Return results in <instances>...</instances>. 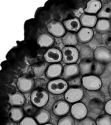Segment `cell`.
<instances>
[{
  "mask_svg": "<svg viewBox=\"0 0 111 125\" xmlns=\"http://www.w3.org/2000/svg\"><path fill=\"white\" fill-rule=\"evenodd\" d=\"M49 93L45 90L38 88L34 90L31 94V103L38 108L44 106L49 101Z\"/></svg>",
  "mask_w": 111,
  "mask_h": 125,
  "instance_id": "6da1fadb",
  "label": "cell"
},
{
  "mask_svg": "<svg viewBox=\"0 0 111 125\" xmlns=\"http://www.w3.org/2000/svg\"><path fill=\"white\" fill-rule=\"evenodd\" d=\"M69 85L66 81L62 79H56L51 80L47 84V90L53 94H61L65 93Z\"/></svg>",
  "mask_w": 111,
  "mask_h": 125,
  "instance_id": "7a4b0ae2",
  "label": "cell"
},
{
  "mask_svg": "<svg viewBox=\"0 0 111 125\" xmlns=\"http://www.w3.org/2000/svg\"><path fill=\"white\" fill-rule=\"evenodd\" d=\"M82 85L85 89L95 91L99 90L102 86V81L98 76L94 74H90L83 76Z\"/></svg>",
  "mask_w": 111,
  "mask_h": 125,
  "instance_id": "3957f363",
  "label": "cell"
},
{
  "mask_svg": "<svg viewBox=\"0 0 111 125\" xmlns=\"http://www.w3.org/2000/svg\"><path fill=\"white\" fill-rule=\"evenodd\" d=\"M62 54V61L66 64H74L79 59V49L75 47H65Z\"/></svg>",
  "mask_w": 111,
  "mask_h": 125,
  "instance_id": "277c9868",
  "label": "cell"
},
{
  "mask_svg": "<svg viewBox=\"0 0 111 125\" xmlns=\"http://www.w3.org/2000/svg\"><path fill=\"white\" fill-rule=\"evenodd\" d=\"M64 97L67 102H79L84 97V90L79 87H70L65 93Z\"/></svg>",
  "mask_w": 111,
  "mask_h": 125,
  "instance_id": "5b68a950",
  "label": "cell"
},
{
  "mask_svg": "<svg viewBox=\"0 0 111 125\" xmlns=\"http://www.w3.org/2000/svg\"><path fill=\"white\" fill-rule=\"evenodd\" d=\"M95 61L106 65L111 62V51L106 47H99L94 51Z\"/></svg>",
  "mask_w": 111,
  "mask_h": 125,
  "instance_id": "8992f818",
  "label": "cell"
},
{
  "mask_svg": "<svg viewBox=\"0 0 111 125\" xmlns=\"http://www.w3.org/2000/svg\"><path fill=\"white\" fill-rule=\"evenodd\" d=\"M35 84L34 80L27 75L20 76L17 81V87L19 90L24 93L31 92Z\"/></svg>",
  "mask_w": 111,
  "mask_h": 125,
  "instance_id": "52a82bcc",
  "label": "cell"
},
{
  "mask_svg": "<svg viewBox=\"0 0 111 125\" xmlns=\"http://www.w3.org/2000/svg\"><path fill=\"white\" fill-rule=\"evenodd\" d=\"M47 30L51 35L56 38H62L66 33L63 24L56 20H52L47 24Z\"/></svg>",
  "mask_w": 111,
  "mask_h": 125,
  "instance_id": "ba28073f",
  "label": "cell"
},
{
  "mask_svg": "<svg viewBox=\"0 0 111 125\" xmlns=\"http://www.w3.org/2000/svg\"><path fill=\"white\" fill-rule=\"evenodd\" d=\"M71 114L72 117L78 120H81L86 117L88 108L83 103L77 102L74 104L71 107Z\"/></svg>",
  "mask_w": 111,
  "mask_h": 125,
  "instance_id": "9c48e42d",
  "label": "cell"
},
{
  "mask_svg": "<svg viewBox=\"0 0 111 125\" xmlns=\"http://www.w3.org/2000/svg\"><path fill=\"white\" fill-rule=\"evenodd\" d=\"M44 58L49 63H58L62 60V52L57 48L51 47L44 54Z\"/></svg>",
  "mask_w": 111,
  "mask_h": 125,
  "instance_id": "30bf717a",
  "label": "cell"
},
{
  "mask_svg": "<svg viewBox=\"0 0 111 125\" xmlns=\"http://www.w3.org/2000/svg\"><path fill=\"white\" fill-rule=\"evenodd\" d=\"M80 69L79 65L74 64H67L63 67L62 78L64 80H69L71 78L79 76L80 74Z\"/></svg>",
  "mask_w": 111,
  "mask_h": 125,
  "instance_id": "8fae6325",
  "label": "cell"
},
{
  "mask_svg": "<svg viewBox=\"0 0 111 125\" xmlns=\"http://www.w3.org/2000/svg\"><path fill=\"white\" fill-rule=\"evenodd\" d=\"M62 72H63V67L61 64H60L59 62L52 63L47 67L45 75L49 79L53 80L62 76Z\"/></svg>",
  "mask_w": 111,
  "mask_h": 125,
  "instance_id": "7c38bea8",
  "label": "cell"
},
{
  "mask_svg": "<svg viewBox=\"0 0 111 125\" xmlns=\"http://www.w3.org/2000/svg\"><path fill=\"white\" fill-rule=\"evenodd\" d=\"M70 106L69 103L66 101L60 100L53 104V113L59 117L64 116L67 115L70 111Z\"/></svg>",
  "mask_w": 111,
  "mask_h": 125,
  "instance_id": "4fadbf2b",
  "label": "cell"
},
{
  "mask_svg": "<svg viewBox=\"0 0 111 125\" xmlns=\"http://www.w3.org/2000/svg\"><path fill=\"white\" fill-rule=\"evenodd\" d=\"M63 25L66 31L73 33H78L81 29V24L79 18H73L65 20L63 22Z\"/></svg>",
  "mask_w": 111,
  "mask_h": 125,
  "instance_id": "5bb4252c",
  "label": "cell"
},
{
  "mask_svg": "<svg viewBox=\"0 0 111 125\" xmlns=\"http://www.w3.org/2000/svg\"><path fill=\"white\" fill-rule=\"evenodd\" d=\"M94 31L90 28L83 27L77 33V38L79 42L80 43H88L92 39Z\"/></svg>",
  "mask_w": 111,
  "mask_h": 125,
  "instance_id": "9a60e30c",
  "label": "cell"
},
{
  "mask_svg": "<svg viewBox=\"0 0 111 125\" xmlns=\"http://www.w3.org/2000/svg\"><path fill=\"white\" fill-rule=\"evenodd\" d=\"M25 97L22 93L16 92L9 95V104L13 107H20L25 103Z\"/></svg>",
  "mask_w": 111,
  "mask_h": 125,
  "instance_id": "2e32d148",
  "label": "cell"
},
{
  "mask_svg": "<svg viewBox=\"0 0 111 125\" xmlns=\"http://www.w3.org/2000/svg\"><path fill=\"white\" fill-rule=\"evenodd\" d=\"M54 38L50 33H44L38 37L37 38V44L42 48L50 47L54 44Z\"/></svg>",
  "mask_w": 111,
  "mask_h": 125,
  "instance_id": "e0dca14e",
  "label": "cell"
},
{
  "mask_svg": "<svg viewBox=\"0 0 111 125\" xmlns=\"http://www.w3.org/2000/svg\"><path fill=\"white\" fill-rule=\"evenodd\" d=\"M79 20L81 24V26H83V27L90 28V29L95 27L98 21L97 16L94 15L85 13L81 16Z\"/></svg>",
  "mask_w": 111,
  "mask_h": 125,
  "instance_id": "ac0fdd59",
  "label": "cell"
},
{
  "mask_svg": "<svg viewBox=\"0 0 111 125\" xmlns=\"http://www.w3.org/2000/svg\"><path fill=\"white\" fill-rule=\"evenodd\" d=\"M102 8V4L98 0H90L86 4V7L84 9V12L90 15L97 14Z\"/></svg>",
  "mask_w": 111,
  "mask_h": 125,
  "instance_id": "d6986e66",
  "label": "cell"
},
{
  "mask_svg": "<svg viewBox=\"0 0 111 125\" xmlns=\"http://www.w3.org/2000/svg\"><path fill=\"white\" fill-rule=\"evenodd\" d=\"M62 42L65 47H76L79 43L77 33L66 31L65 34L62 37Z\"/></svg>",
  "mask_w": 111,
  "mask_h": 125,
  "instance_id": "ffe728a7",
  "label": "cell"
},
{
  "mask_svg": "<svg viewBox=\"0 0 111 125\" xmlns=\"http://www.w3.org/2000/svg\"><path fill=\"white\" fill-rule=\"evenodd\" d=\"M97 32L101 34H107L111 31V22L109 20L99 19L95 26Z\"/></svg>",
  "mask_w": 111,
  "mask_h": 125,
  "instance_id": "44dd1931",
  "label": "cell"
},
{
  "mask_svg": "<svg viewBox=\"0 0 111 125\" xmlns=\"http://www.w3.org/2000/svg\"><path fill=\"white\" fill-rule=\"evenodd\" d=\"M35 119L39 125H44L49 122L51 119V115L47 109L41 108L38 110L35 115Z\"/></svg>",
  "mask_w": 111,
  "mask_h": 125,
  "instance_id": "7402d4cb",
  "label": "cell"
},
{
  "mask_svg": "<svg viewBox=\"0 0 111 125\" xmlns=\"http://www.w3.org/2000/svg\"><path fill=\"white\" fill-rule=\"evenodd\" d=\"M79 58L82 61H94V51L88 46L82 45L81 46L79 50Z\"/></svg>",
  "mask_w": 111,
  "mask_h": 125,
  "instance_id": "603a6c76",
  "label": "cell"
},
{
  "mask_svg": "<svg viewBox=\"0 0 111 125\" xmlns=\"http://www.w3.org/2000/svg\"><path fill=\"white\" fill-rule=\"evenodd\" d=\"M103 103L99 99H93L89 104V108L92 113L95 115L101 114L104 108Z\"/></svg>",
  "mask_w": 111,
  "mask_h": 125,
  "instance_id": "cb8c5ba5",
  "label": "cell"
},
{
  "mask_svg": "<svg viewBox=\"0 0 111 125\" xmlns=\"http://www.w3.org/2000/svg\"><path fill=\"white\" fill-rule=\"evenodd\" d=\"M94 61H81L79 66L80 69V73L83 76H87L92 74Z\"/></svg>",
  "mask_w": 111,
  "mask_h": 125,
  "instance_id": "d4e9b609",
  "label": "cell"
},
{
  "mask_svg": "<svg viewBox=\"0 0 111 125\" xmlns=\"http://www.w3.org/2000/svg\"><path fill=\"white\" fill-rule=\"evenodd\" d=\"M24 111L21 107H12L10 110V117L15 122H21L24 119Z\"/></svg>",
  "mask_w": 111,
  "mask_h": 125,
  "instance_id": "484cf974",
  "label": "cell"
},
{
  "mask_svg": "<svg viewBox=\"0 0 111 125\" xmlns=\"http://www.w3.org/2000/svg\"><path fill=\"white\" fill-rule=\"evenodd\" d=\"M97 18L99 19H111V4H106L97 13Z\"/></svg>",
  "mask_w": 111,
  "mask_h": 125,
  "instance_id": "4316f807",
  "label": "cell"
},
{
  "mask_svg": "<svg viewBox=\"0 0 111 125\" xmlns=\"http://www.w3.org/2000/svg\"><path fill=\"white\" fill-rule=\"evenodd\" d=\"M105 68H106V65L103 64L101 62H98L97 61H94L92 74L96 76H99L103 73Z\"/></svg>",
  "mask_w": 111,
  "mask_h": 125,
  "instance_id": "83f0119b",
  "label": "cell"
},
{
  "mask_svg": "<svg viewBox=\"0 0 111 125\" xmlns=\"http://www.w3.org/2000/svg\"><path fill=\"white\" fill-rule=\"evenodd\" d=\"M97 125H111V115L103 114L98 117L96 120Z\"/></svg>",
  "mask_w": 111,
  "mask_h": 125,
  "instance_id": "f1b7e54d",
  "label": "cell"
},
{
  "mask_svg": "<svg viewBox=\"0 0 111 125\" xmlns=\"http://www.w3.org/2000/svg\"><path fill=\"white\" fill-rule=\"evenodd\" d=\"M74 117L70 115L62 117L60 119L58 122V125H74Z\"/></svg>",
  "mask_w": 111,
  "mask_h": 125,
  "instance_id": "f546056e",
  "label": "cell"
},
{
  "mask_svg": "<svg viewBox=\"0 0 111 125\" xmlns=\"http://www.w3.org/2000/svg\"><path fill=\"white\" fill-rule=\"evenodd\" d=\"M67 82L70 87H79L82 85V79L79 76H78L67 80Z\"/></svg>",
  "mask_w": 111,
  "mask_h": 125,
  "instance_id": "4dcf8cb0",
  "label": "cell"
},
{
  "mask_svg": "<svg viewBox=\"0 0 111 125\" xmlns=\"http://www.w3.org/2000/svg\"><path fill=\"white\" fill-rule=\"evenodd\" d=\"M39 124L37 122L36 119L31 117H25L24 119L20 122V125H38Z\"/></svg>",
  "mask_w": 111,
  "mask_h": 125,
  "instance_id": "1f68e13d",
  "label": "cell"
},
{
  "mask_svg": "<svg viewBox=\"0 0 111 125\" xmlns=\"http://www.w3.org/2000/svg\"><path fill=\"white\" fill-rule=\"evenodd\" d=\"M78 125H97L96 122L90 117H85L79 121Z\"/></svg>",
  "mask_w": 111,
  "mask_h": 125,
  "instance_id": "d6a6232c",
  "label": "cell"
},
{
  "mask_svg": "<svg viewBox=\"0 0 111 125\" xmlns=\"http://www.w3.org/2000/svg\"><path fill=\"white\" fill-rule=\"evenodd\" d=\"M104 110H105V111H106L107 114L111 115V99L108 100L106 103V104L104 106Z\"/></svg>",
  "mask_w": 111,
  "mask_h": 125,
  "instance_id": "836d02e7",
  "label": "cell"
},
{
  "mask_svg": "<svg viewBox=\"0 0 111 125\" xmlns=\"http://www.w3.org/2000/svg\"><path fill=\"white\" fill-rule=\"evenodd\" d=\"M106 44L108 45V47L111 49V35L108 38V39L106 40Z\"/></svg>",
  "mask_w": 111,
  "mask_h": 125,
  "instance_id": "e575fe53",
  "label": "cell"
},
{
  "mask_svg": "<svg viewBox=\"0 0 111 125\" xmlns=\"http://www.w3.org/2000/svg\"><path fill=\"white\" fill-rule=\"evenodd\" d=\"M108 90H109V94H110V96L111 97V83H110V85H109V88H108Z\"/></svg>",
  "mask_w": 111,
  "mask_h": 125,
  "instance_id": "d590c367",
  "label": "cell"
},
{
  "mask_svg": "<svg viewBox=\"0 0 111 125\" xmlns=\"http://www.w3.org/2000/svg\"><path fill=\"white\" fill-rule=\"evenodd\" d=\"M53 125L52 124H49V123H47V124H44V125Z\"/></svg>",
  "mask_w": 111,
  "mask_h": 125,
  "instance_id": "8d00e7d4",
  "label": "cell"
},
{
  "mask_svg": "<svg viewBox=\"0 0 111 125\" xmlns=\"http://www.w3.org/2000/svg\"></svg>",
  "mask_w": 111,
  "mask_h": 125,
  "instance_id": "74e56055",
  "label": "cell"
}]
</instances>
